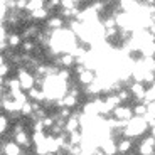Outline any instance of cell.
Returning <instances> with one entry per match:
<instances>
[{
    "label": "cell",
    "mask_w": 155,
    "mask_h": 155,
    "mask_svg": "<svg viewBox=\"0 0 155 155\" xmlns=\"http://www.w3.org/2000/svg\"><path fill=\"white\" fill-rule=\"evenodd\" d=\"M148 128H150V125L147 123L143 116H135L133 120L128 121L127 128H125V137L127 138H135V137L143 135Z\"/></svg>",
    "instance_id": "obj_1"
},
{
    "label": "cell",
    "mask_w": 155,
    "mask_h": 155,
    "mask_svg": "<svg viewBox=\"0 0 155 155\" xmlns=\"http://www.w3.org/2000/svg\"><path fill=\"white\" fill-rule=\"evenodd\" d=\"M17 79H19L22 89H25V91H31L32 88H35V76L25 66L17 68Z\"/></svg>",
    "instance_id": "obj_2"
},
{
    "label": "cell",
    "mask_w": 155,
    "mask_h": 155,
    "mask_svg": "<svg viewBox=\"0 0 155 155\" xmlns=\"http://www.w3.org/2000/svg\"><path fill=\"white\" fill-rule=\"evenodd\" d=\"M113 118H116V120H120V121H130L135 118V113H133V106H128V105H120V106H116L115 110H113L111 113Z\"/></svg>",
    "instance_id": "obj_3"
},
{
    "label": "cell",
    "mask_w": 155,
    "mask_h": 155,
    "mask_svg": "<svg viewBox=\"0 0 155 155\" xmlns=\"http://www.w3.org/2000/svg\"><path fill=\"white\" fill-rule=\"evenodd\" d=\"M128 89H130V93H132L133 98H135L137 103H143V101H145V96H147V88H145L143 83L133 81L132 84L128 86Z\"/></svg>",
    "instance_id": "obj_4"
},
{
    "label": "cell",
    "mask_w": 155,
    "mask_h": 155,
    "mask_svg": "<svg viewBox=\"0 0 155 155\" xmlns=\"http://www.w3.org/2000/svg\"><path fill=\"white\" fill-rule=\"evenodd\" d=\"M138 155H155V138L152 135L142 138L138 145Z\"/></svg>",
    "instance_id": "obj_5"
},
{
    "label": "cell",
    "mask_w": 155,
    "mask_h": 155,
    "mask_svg": "<svg viewBox=\"0 0 155 155\" xmlns=\"http://www.w3.org/2000/svg\"><path fill=\"white\" fill-rule=\"evenodd\" d=\"M2 155H24L22 147L17 145L14 140H5V137L2 138Z\"/></svg>",
    "instance_id": "obj_6"
},
{
    "label": "cell",
    "mask_w": 155,
    "mask_h": 155,
    "mask_svg": "<svg viewBox=\"0 0 155 155\" xmlns=\"http://www.w3.org/2000/svg\"><path fill=\"white\" fill-rule=\"evenodd\" d=\"M96 79H98L96 71H91V69H86L83 74L78 76V83H79V86H83V88H86V86L96 83Z\"/></svg>",
    "instance_id": "obj_7"
},
{
    "label": "cell",
    "mask_w": 155,
    "mask_h": 155,
    "mask_svg": "<svg viewBox=\"0 0 155 155\" xmlns=\"http://www.w3.org/2000/svg\"><path fill=\"white\" fill-rule=\"evenodd\" d=\"M100 148L105 152V155H116L118 153V142L113 137H108V138L103 140V143H101Z\"/></svg>",
    "instance_id": "obj_8"
},
{
    "label": "cell",
    "mask_w": 155,
    "mask_h": 155,
    "mask_svg": "<svg viewBox=\"0 0 155 155\" xmlns=\"http://www.w3.org/2000/svg\"><path fill=\"white\" fill-rule=\"evenodd\" d=\"M14 142H15L17 145H20L22 148H25V150H31V147L34 145V143H32V137H29L27 132L17 133V135L14 137Z\"/></svg>",
    "instance_id": "obj_9"
},
{
    "label": "cell",
    "mask_w": 155,
    "mask_h": 155,
    "mask_svg": "<svg viewBox=\"0 0 155 155\" xmlns=\"http://www.w3.org/2000/svg\"><path fill=\"white\" fill-rule=\"evenodd\" d=\"M46 27L51 29L52 32L61 31V29H64V19L59 17V15H51V19L46 22Z\"/></svg>",
    "instance_id": "obj_10"
},
{
    "label": "cell",
    "mask_w": 155,
    "mask_h": 155,
    "mask_svg": "<svg viewBox=\"0 0 155 155\" xmlns=\"http://www.w3.org/2000/svg\"><path fill=\"white\" fill-rule=\"evenodd\" d=\"M116 142H118V153L120 155H127L128 152H132L133 138H127V137H123V138L116 140Z\"/></svg>",
    "instance_id": "obj_11"
},
{
    "label": "cell",
    "mask_w": 155,
    "mask_h": 155,
    "mask_svg": "<svg viewBox=\"0 0 155 155\" xmlns=\"http://www.w3.org/2000/svg\"><path fill=\"white\" fill-rule=\"evenodd\" d=\"M12 73V62H8L7 59L2 56L0 58V76H2V81H5V79H8V74Z\"/></svg>",
    "instance_id": "obj_12"
},
{
    "label": "cell",
    "mask_w": 155,
    "mask_h": 155,
    "mask_svg": "<svg viewBox=\"0 0 155 155\" xmlns=\"http://www.w3.org/2000/svg\"><path fill=\"white\" fill-rule=\"evenodd\" d=\"M49 14H51V10H47L46 7L44 8H41V10H37V12H34V14H31V17H32V20H49L51 17H49Z\"/></svg>",
    "instance_id": "obj_13"
},
{
    "label": "cell",
    "mask_w": 155,
    "mask_h": 155,
    "mask_svg": "<svg viewBox=\"0 0 155 155\" xmlns=\"http://www.w3.org/2000/svg\"><path fill=\"white\" fill-rule=\"evenodd\" d=\"M8 128H10V118L4 113V115L0 116V133H2V137L7 135Z\"/></svg>",
    "instance_id": "obj_14"
},
{
    "label": "cell",
    "mask_w": 155,
    "mask_h": 155,
    "mask_svg": "<svg viewBox=\"0 0 155 155\" xmlns=\"http://www.w3.org/2000/svg\"><path fill=\"white\" fill-rule=\"evenodd\" d=\"M62 103H64V108H69V110H74L78 105H79V100L71 94H66V96L62 98Z\"/></svg>",
    "instance_id": "obj_15"
},
{
    "label": "cell",
    "mask_w": 155,
    "mask_h": 155,
    "mask_svg": "<svg viewBox=\"0 0 155 155\" xmlns=\"http://www.w3.org/2000/svg\"><path fill=\"white\" fill-rule=\"evenodd\" d=\"M148 111V103L147 101H143V103H137L135 106H133V113H135V116H145Z\"/></svg>",
    "instance_id": "obj_16"
},
{
    "label": "cell",
    "mask_w": 155,
    "mask_h": 155,
    "mask_svg": "<svg viewBox=\"0 0 155 155\" xmlns=\"http://www.w3.org/2000/svg\"><path fill=\"white\" fill-rule=\"evenodd\" d=\"M116 96L120 98V101H121V105H125V103H128L130 101V98H132V93H130V89L128 88H123V89H120L118 93H115Z\"/></svg>",
    "instance_id": "obj_17"
},
{
    "label": "cell",
    "mask_w": 155,
    "mask_h": 155,
    "mask_svg": "<svg viewBox=\"0 0 155 155\" xmlns=\"http://www.w3.org/2000/svg\"><path fill=\"white\" fill-rule=\"evenodd\" d=\"M78 7L76 0H61V8H74Z\"/></svg>",
    "instance_id": "obj_18"
},
{
    "label": "cell",
    "mask_w": 155,
    "mask_h": 155,
    "mask_svg": "<svg viewBox=\"0 0 155 155\" xmlns=\"http://www.w3.org/2000/svg\"><path fill=\"white\" fill-rule=\"evenodd\" d=\"M148 31H150V32H152V34H153V35H155V24H153V25H152V27H150V29H148Z\"/></svg>",
    "instance_id": "obj_19"
},
{
    "label": "cell",
    "mask_w": 155,
    "mask_h": 155,
    "mask_svg": "<svg viewBox=\"0 0 155 155\" xmlns=\"http://www.w3.org/2000/svg\"><path fill=\"white\" fill-rule=\"evenodd\" d=\"M153 73H155V69H153Z\"/></svg>",
    "instance_id": "obj_20"
},
{
    "label": "cell",
    "mask_w": 155,
    "mask_h": 155,
    "mask_svg": "<svg viewBox=\"0 0 155 155\" xmlns=\"http://www.w3.org/2000/svg\"><path fill=\"white\" fill-rule=\"evenodd\" d=\"M25 155H29V153H25Z\"/></svg>",
    "instance_id": "obj_21"
}]
</instances>
